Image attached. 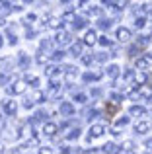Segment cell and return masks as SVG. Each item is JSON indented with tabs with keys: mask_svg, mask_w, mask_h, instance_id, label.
I'll list each match as a JSON object with an SVG mask.
<instances>
[{
	"mask_svg": "<svg viewBox=\"0 0 152 154\" xmlns=\"http://www.w3.org/2000/svg\"><path fill=\"white\" fill-rule=\"evenodd\" d=\"M2 107H4V111H6L8 115H16V111H18V105H16V102H12V100H4Z\"/></svg>",
	"mask_w": 152,
	"mask_h": 154,
	"instance_id": "obj_5",
	"label": "cell"
},
{
	"mask_svg": "<svg viewBox=\"0 0 152 154\" xmlns=\"http://www.w3.org/2000/svg\"><path fill=\"white\" fill-rule=\"evenodd\" d=\"M12 10H14V6H10V4H0V16L10 14Z\"/></svg>",
	"mask_w": 152,
	"mask_h": 154,
	"instance_id": "obj_25",
	"label": "cell"
},
{
	"mask_svg": "<svg viewBox=\"0 0 152 154\" xmlns=\"http://www.w3.org/2000/svg\"><path fill=\"white\" fill-rule=\"evenodd\" d=\"M144 26H146V22H144V18H142V16L135 20V27H137V29H141V27H144Z\"/></svg>",
	"mask_w": 152,
	"mask_h": 154,
	"instance_id": "obj_33",
	"label": "cell"
},
{
	"mask_svg": "<svg viewBox=\"0 0 152 154\" xmlns=\"http://www.w3.org/2000/svg\"><path fill=\"white\" fill-rule=\"evenodd\" d=\"M61 152H72V148L70 146H61Z\"/></svg>",
	"mask_w": 152,
	"mask_h": 154,
	"instance_id": "obj_48",
	"label": "cell"
},
{
	"mask_svg": "<svg viewBox=\"0 0 152 154\" xmlns=\"http://www.w3.org/2000/svg\"><path fill=\"white\" fill-rule=\"evenodd\" d=\"M18 63L22 64V66H29V57H27L26 53H20L18 55Z\"/></svg>",
	"mask_w": 152,
	"mask_h": 154,
	"instance_id": "obj_22",
	"label": "cell"
},
{
	"mask_svg": "<svg viewBox=\"0 0 152 154\" xmlns=\"http://www.w3.org/2000/svg\"><path fill=\"white\" fill-rule=\"evenodd\" d=\"M55 41L59 43V45H66V43H70V33L68 31H57V35H55Z\"/></svg>",
	"mask_w": 152,
	"mask_h": 154,
	"instance_id": "obj_4",
	"label": "cell"
},
{
	"mask_svg": "<svg viewBox=\"0 0 152 154\" xmlns=\"http://www.w3.org/2000/svg\"><path fill=\"white\" fill-rule=\"evenodd\" d=\"M61 2H68V0H61Z\"/></svg>",
	"mask_w": 152,
	"mask_h": 154,
	"instance_id": "obj_56",
	"label": "cell"
},
{
	"mask_svg": "<svg viewBox=\"0 0 152 154\" xmlns=\"http://www.w3.org/2000/svg\"><path fill=\"white\" fill-rule=\"evenodd\" d=\"M26 82H16V84H12V86H8V94H12V96H20V94H23L26 92Z\"/></svg>",
	"mask_w": 152,
	"mask_h": 154,
	"instance_id": "obj_3",
	"label": "cell"
},
{
	"mask_svg": "<svg viewBox=\"0 0 152 154\" xmlns=\"http://www.w3.org/2000/svg\"><path fill=\"white\" fill-rule=\"evenodd\" d=\"M92 96H102V90H99V88H94V90H92Z\"/></svg>",
	"mask_w": 152,
	"mask_h": 154,
	"instance_id": "obj_47",
	"label": "cell"
},
{
	"mask_svg": "<svg viewBox=\"0 0 152 154\" xmlns=\"http://www.w3.org/2000/svg\"><path fill=\"white\" fill-rule=\"evenodd\" d=\"M70 55H72V57H80V55H82V43H72V45H70Z\"/></svg>",
	"mask_w": 152,
	"mask_h": 154,
	"instance_id": "obj_16",
	"label": "cell"
},
{
	"mask_svg": "<svg viewBox=\"0 0 152 154\" xmlns=\"http://www.w3.org/2000/svg\"><path fill=\"white\" fill-rule=\"evenodd\" d=\"M102 150H103V152H115L117 148H115V144H113V143H107L105 146H102Z\"/></svg>",
	"mask_w": 152,
	"mask_h": 154,
	"instance_id": "obj_35",
	"label": "cell"
},
{
	"mask_svg": "<svg viewBox=\"0 0 152 154\" xmlns=\"http://www.w3.org/2000/svg\"><path fill=\"white\" fill-rule=\"evenodd\" d=\"M115 35H117V39L121 43H125V41H129V39H131V29H127V27H119Z\"/></svg>",
	"mask_w": 152,
	"mask_h": 154,
	"instance_id": "obj_7",
	"label": "cell"
},
{
	"mask_svg": "<svg viewBox=\"0 0 152 154\" xmlns=\"http://www.w3.org/2000/svg\"><path fill=\"white\" fill-rule=\"evenodd\" d=\"M107 57H109L107 53H98V55H96L94 59H96V60H99V63H105V60H107Z\"/></svg>",
	"mask_w": 152,
	"mask_h": 154,
	"instance_id": "obj_37",
	"label": "cell"
},
{
	"mask_svg": "<svg viewBox=\"0 0 152 154\" xmlns=\"http://www.w3.org/2000/svg\"><path fill=\"white\" fill-rule=\"evenodd\" d=\"M8 37H10V45H16V43H18V37H16V33L14 31H8Z\"/></svg>",
	"mask_w": 152,
	"mask_h": 154,
	"instance_id": "obj_39",
	"label": "cell"
},
{
	"mask_svg": "<svg viewBox=\"0 0 152 154\" xmlns=\"http://www.w3.org/2000/svg\"><path fill=\"white\" fill-rule=\"evenodd\" d=\"M78 137H80V129H78V127H74V129H70V133L66 135V139L72 140V139H78Z\"/></svg>",
	"mask_w": 152,
	"mask_h": 154,
	"instance_id": "obj_27",
	"label": "cell"
},
{
	"mask_svg": "<svg viewBox=\"0 0 152 154\" xmlns=\"http://www.w3.org/2000/svg\"><path fill=\"white\" fill-rule=\"evenodd\" d=\"M61 26H62V20H61V18H49V27H53V29H59Z\"/></svg>",
	"mask_w": 152,
	"mask_h": 154,
	"instance_id": "obj_21",
	"label": "cell"
},
{
	"mask_svg": "<svg viewBox=\"0 0 152 154\" xmlns=\"http://www.w3.org/2000/svg\"><path fill=\"white\" fill-rule=\"evenodd\" d=\"M88 0H74V8H80V6H84Z\"/></svg>",
	"mask_w": 152,
	"mask_h": 154,
	"instance_id": "obj_46",
	"label": "cell"
},
{
	"mask_svg": "<svg viewBox=\"0 0 152 154\" xmlns=\"http://www.w3.org/2000/svg\"><path fill=\"white\" fill-rule=\"evenodd\" d=\"M123 78H125V80H135V72H133V70H125Z\"/></svg>",
	"mask_w": 152,
	"mask_h": 154,
	"instance_id": "obj_42",
	"label": "cell"
},
{
	"mask_svg": "<svg viewBox=\"0 0 152 154\" xmlns=\"http://www.w3.org/2000/svg\"><path fill=\"white\" fill-rule=\"evenodd\" d=\"M57 125L55 123H45L43 125V135H47V137H55V133H57Z\"/></svg>",
	"mask_w": 152,
	"mask_h": 154,
	"instance_id": "obj_9",
	"label": "cell"
},
{
	"mask_svg": "<svg viewBox=\"0 0 152 154\" xmlns=\"http://www.w3.org/2000/svg\"><path fill=\"white\" fill-rule=\"evenodd\" d=\"M26 82L31 84V86H39V78H37V76H29V74H27L26 76Z\"/></svg>",
	"mask_w": 152,
	"mask_h": 154,
	"instance_id": "obj_28",
	"label": "cell"
},
{
	"mask_svg": "<svg viewBox=\"0 0 152 154\" xmlns=\"http://www.w3.org/2000/svg\"><path fill=\"white\" fill-rule=\"evenodd\" d=\"M49 96H59V82H57V80H51V84H49Z\"/></svg>",
	"mask_w": 152,
	"mask_h": 154,
	"instance_id": "obj_19",
	"label": "cell"
},
{
	"mask_svg": "<svg viewBox=\"0 0 152 154\" xmlns=\"http://www.w3.org/2000/svg\"><path fill=\"white\" fill-rule=\"evenodd\" d=\"M51 57H53L55 60H62V57H65V53H62V51H55V53H53Z\"/></svg>",
	"mask_w": 152,
	"mask_h": 154,
	"instance_id": "obj_41",
	"label": "cell"
},
{
	"mask_svg": "<svg viewBox=\"0 0 152 154\" xmlns=\"http://www.w3.org/2000/svg\"><path fill=\"white\" fill-rule=\"evenodd\" d=\"M23 107H26V109H31V107H33V100H31V98H27L26 102H23Z\"/></svg>",
	"mask_w": 152,
	"mask_h": 154,
	"instance_id": "obj_43",
	"label": "cell"
},
{
	"mask_svg": "<svg viewBox=\"0 0 152 154\" xmlns=\"http://www.w3.org/2000/svg\"><path fill=\"white\" fill-rule=\"evenodd\" d=\"M150 131V123L148 121H138L137 125H135V133L137 135H144V133Z\"/></svg>",
	"mask_w": 152,
	"mask_h": 154,
	"instance_id": "obj_6",
	"label": "cell"
},
{
	"mask_svg": "<svg viewBox=\"0 0 152 154\" xmlns=\"http://www.w3.org/2000/svg\"><path fill=\"white\" fill-rule=\"evenodd\" d=\"M96 41H98L96 31H86V35H84V43H86V45H94Z\"/></svg>",
	"mask_w": 152,
	"mask_h": 154,
	"instance_id": "obj_14",
	"label": "cell"
},
{
	"mask_svg": "<svg viewBox=\"0 0 152 154\" xmlns=\"http://www.w3.org/2000/svg\"><path fill=\"white\" fill-rule=\"evenodd\" d=\"M129 113H131V115H135V117H144L146 115V109L142 107V105H133V107L129 109Z\"/></svg>",
	"mask_w": 152,
	"mask_h": 154,
	"instance_id": "obj_10",
	"label": "cell"
},
{
	"mask_svg": "<svg viewBox=\"0 0 152 154\" xmlns=\"http://www.w3.org/2000/svg\"><path fill=\"white\" fill-rule=\"evenodd\" d=\"M150 63H152V53H146V55L138 57V59L135 60V66H137L138 70H144V68L150 66Z\"/></svg>",
	"mask_w": 152,
	"mask_h": 154,
	"instance_id": "obj_1",
	"label": "cell"
},
{
	"mask_svg": "<svg viewBox=\"0 0 152 154\" xmlns=\"http://www.w3.org/2000/svg\"><path fill=\"white\" fill-rule=\"evenodd\" d=\"M45 98H47V96L43 94L41 90H35L33 94H31V100H33V103H43V102H45Z\"/></svg>",
	"mask_w": 152,
	"mask_h": 154,
	"instance_id": "obj_12",
	"label": "cell"
},
{
	"mask_svg": "<svg viewBox=\"0 0 152 154\" xmlns=\"http://www.w3.org/2000/svg\"><path fill=\"white\" fill-rule=\"evenodd\" d=\"M62 22H72V20H74V10H66L65 12V14H62Z\"/></svg>",
	"mask_w": 152,
	"mask_h": 154,
	"instance_id": "obj_26",
	"label": "cell"
},
{
	"mask_svg": "<svg viewBox=\"0 0 152 154\" xmlns=\"http://www.w3.org/2000/svg\"><path fill=\"white\" fill-rule=\"evenodd\" d=\"M2 150H4V146H2V144H0V152H2Z\"/></svg>",
	"mask_w": 152,
	"mask_h": 154,
	"instance_id": "obj_55",
	"label": "cell"
},
{
	"mask_svg": "<svg viewBox=\"0 0 152 154\" xmlns=\"http://www.w3.org/2000/svg\"><path fill=\"white\" fill-rule=\"evenodd\" d=\"M8 80H10V74L8 72H0V86H6Z\"/></svg>",
	"mask_w": 152,
	"mask_h": 154,
	"instance_id": "obj_29",
	"label": "cell"
},
{
	"mask_svg": "<svg viewBox=\"0 0 152 154\" xmlns=\"http://www.w3.org/2000/svg\"><path fill=\"white\" fill-rule=\"evenodd\" d=\"M117 74H119V66H117V64H109V66H107V76L115 78Z\"/></svg>",
	"mask_w": 152,
	"mask_h": 154,
	"instance_id": "obj_23",
	"label": "cell"
},
{
	"mask_svg": "<svg viewBox=\"0 0 152 154\" xmlns=\"http://www.w3.org/2000/svg\"><path fill=\"white\" fill-rule=\"evenodd\" d=\"M146 78H148V76H146L144 72H138V74H135V82H137V86H144Z\"/></svg>",
	"mask_w": 152,
	"mask_h": 154,
	"instance_id": "obj_20",
	"label": "cell"
},
{
	"mask_svg": "<svg viewBox=\"0 0 152 154\" xmlns=\"http://www.w3.org/2000/svg\"><path fill=\"white\" fill-rule=\"evenodd\" d=\"M59 111H61L62 115H70V113L74 111V105L70 103V102H62V103H61V107H59Z\"/></svg>",
	"mask_w": 152,
	"mask_h": 154,
	"instance_id": "obj_11",
	"label": "cell"
},
{
	"mask_svg": "<svg viewBox=\"0 0 152 154\" xmlns=\"http://www.w3.org/2000/svg\"><path fill=\"white\" fill-rule=\"evenodd\" d=\"M92 60H94V57H92V55H84V57H82V63L86 64V66H90Z\"/></svg>",
	"mask_w": 152,
	"mask_h": 154,
	"instance_id": "obj_40",
	"label": "cell"
},
{
	"mask_svg": "<svg viewBox=\"0 0 152 154\" xmlns=\"http://www.w3.org/2000/svg\"><path fill=\"white\" fill-rule=\"evenodd\" d=\"M61 74V68L59 66H49L47 68V76H49V78H55V76H59Z\"/></svg>",
	"mask_w": 152,
	"mask_h": 154,
	"instance_id": "obj_24",
	"label": "cell"
},
{
	"mask_svg": "<svg viewBox=\"0 0 152 154\" xmlns=\"http://www.w3.org/2000/svg\"><path fill=\"white\" fill-rule=\"evenodd\" d=\"M103 133H105V125H99V123H96V125H92L90 127V135H88V139H98V137H102Z\"/></svg>",
	"mask_w": 152,
	"mask_h": 154,
	"instance_id": "obj_2",
	"label": "cell"
},
{
	"mask_svg": "<svg viewBox=\"0 0 152 154\" xmlns=\"http://www.w3.org/2000/svg\"><path fill=\"white\" fill-rule=\"evenodd\" d=\"M111 23H113V20H109V18H102V20H99V22H98V27H99V29H109V27H111Z\"/></svg>",
	"mask_w": 152,
	"mask_h": 154,
	"instance_id": "obj_17",
	"label": "cell"
},
{
	"mask_svg": "<svg viewBox=\"0 0 152 154\" xmlns=\"http://www.w3.org/2000/svg\"><path fill=\"white\" fill-rule=\"evenodd\" d=\"M137 43H138V45H148V43H150V35H141Z\"/></svg>",
	"mask_w": 152,
	"mask_h": 154,
	"instance_id": "obj_31",
	"label": "cell"
},
{
	"mask_svg": "<svg viewBox=\"0 0 152 154\" xmlns=\"http://www.w3.org/2000/svg\"><path fill=\"white\" fill-rule=\"evenodd\" d=\"M86 96H84V94H74V102L76 103H86Z\"/></svg>",
	"mask_w": 152,
	"mask_h": 154,
	"instance_id": "obj_36",
	"label": "cell"
},
{
	"mask_svg": "<svg viewBox=\"0 0 152 154\" xmlns=\"http://www.w3.org/2000/svg\"><path fill=\"white\" fill-rule=\"evenodd\" d=\"M39 152H51V148L49 146H43V148H39Z\"/></svg>",
	"mask_w": 152,
	"mask_h": 154,
	"instance_id": "obj_51",
	"label": "cell"
},
{
	"mask_svg": "<svg viewBox=\"0 0 152 154\" xmlns=\"http://www.w3.org/2000/svg\"><path fill=\"white\" fill-rule=\"evenodd\" d=\"M2 23H4V16H0V26H2Z\"/></svg>",
	"mask_w": 152,
	"mask_h": 154,
	"instance_id": "obj_52",
	"label": "cell"
},
{
	"mask_svg": "<svg viewBox=\"0 0 152 154\" xmlns=\"http://www.w3.org/2000/svg\"><path fill=\"white\" fill-rule=\"evenodd\" d=\"M98 115H99L98 109H90V111H88V117H90V119H92V117H98Z\"/></svg>",
	"mask_w": 152,
	"mask_h": 154,
	"instance_id": "obj_45",
	"label": "cell"
},
{
	"mask_svg": "<svg viewBox=\"0 0 152 154\" xmlns=\"http://www.w3.org/2000/svg\"><path fill=\"white\" fill-rule=\"evenodd\" d=\"M86 18H76L74 16V20H72V26H74V29L78 31V29H84V27H86Z\"/></svg>",
	"mask_w": 152,
	"mask_h": 154,
	"instance_id": "obj_13",
	"label": "cell"
},
{
	"mask_svg": "<svg viewBox=\"0 0 152 154\" xmlns=\"http://www.w3.org/2000/svg\"><path fill=\"white\" fill-rule=\"evenodd\" d=\"M102 14V10H99L98 6H92V8H88V16H99Z\"/></svg>",
	"mask_w": 152,
	"mask_h": 154,
	"instance_id": "obj_32",
	"label": "cell"
},
{
	"mask_svg": "<svg viewBox=\"0 0 152 154\" xmlns=\"http://www.w3.org/2000/svg\"><path fill=\"white\" fill-rule=\"evenodd\" d=\"M37 63H39V64H43V63H45V57L39 55V57H37Z\"/></svg>",
	"mask_w": 152,
	"mask_h": 154,
	"instance_id": "obj_49",
	"label": "cell"
},
{
	"mask_svg": "<svg viewBox=\"0 0 152 154\" xmlns=\"http://www.w3.org/2000/svg\"><path fill=\"white\" fill-rule=\"evenodd\" d=\"M115 125H117V127H127V125H129V117H119Z\"/></svg>",
	"mask_w": 152,
	"mask_h": 154,
	"instance_id": "obj_30",
	"label": "cell"
},
{
	"mask_svg": "<svg viewBox=\"0 0 152 154\" xmlns=\"http://www.w3.org/2000/svg\"><path fill=\"white\" fill-rule=\"evenodd\" d=\"M146 148H148V150H152V139L146 140Z\"/></svg>",
	"mask_w": 152,
	"mask_h": 154,
	"instance_id": "obj_50",
	"label": "cell"
},
{
	"mask_svg": "<svg viewBox=\"0 0 152 154\" xmlns=\"http://www.w3.org/2000/svg\"><path fill=\"white\" fill-rule=\"evenodd\" d=\"M117 150H121V152H133L135 150V143H133V140H125Z\"/></svg>",
	"mask_w": 152,
	"mask_h": 154,
	"instance_id": "obj_15",
	"label": "cell"
},
{
	"mask_svg": "<svg viewBox=\"0 0 152 154\" xmlns=\"http://www.w3.org/2000/svg\"><path fill=\"white\" fill-rule=\"evenodd\" d=\"M45 119H47V111H43V109H41V111H37V113L33 115L31 123H39V121H45Z\"/></svg>",
	"mask_w": 152,
	"mask_h": 154,
	"instance_id": "obj_18",
	"label": "cell"
},
{
	"mask_svg": "<svg viewBox=\"0 0 152 154\" xmlns=\"http://www.w3.org/2000/svg\"><path fill=\"white\" fill-rule=\"evenodd\" d=\"M23 2H27V4H29V2H33V0H23Z\"/></svg>",
	"mask_w": 152,
	"mask_h": 154,
	"instance_id": "obj_54",
	"label": "cell"
},
{
	"mask_svg": "<svg viewBox=\"0 0 152 154\" xmlns=\"http://www.w3.org/2000/svg\"><path fill=\"white\" fill-rule=\"evenodd\" d=\"M98 43H99V45H103V47H111V41L105 37V35H103V37H99V39H98Z\"/></svg>",
	"mask_w": 152,
	"mask_h": 154,
	"instance_id": "obj_38",
	"label": "cell"
},
{
	"mask_svg": "<svg viewBox=\"0 0 152 154\" xmlns=\"http://www.w3.org/2000/svg\"><path fill=\"white\" fill-rule=\"evenodd\" d=\"M103 78V72H86L84 74V80L86 82H98V80Z\"/></svg>",
	"mask_w": 152,
	"mask_h": 154,
	"instance_id": "obj_8",
	"label": "cell"
},
{
	"mask_svg": "<svg viewBox=\"0 0 152 154\" xmlns=\"http://www.w3.org/2000/svg\"><path fill=\"white\" fill-rule=\"evenodd\" d=\"M2 45H4V41H2V37H0V49H2Z\"/></svg>",
	"mask_w": 152,
	"mask_h": 154,
	"instance_id": "obj_53",
	"label": "cell"
},
{
	"mask_svg": "<svg viewBox=\"0 0 152 154\" xmlns=\"http://www.w3.org/2000/svg\"><path fill=\"white\" fill-rule=\"evenodd\" d=\"M0 2H4V0H0Z\"/></svg>",
	"mask_w": 152,
	"mask_h": 154,
	"instance_id": "obj_57",
	"label": "cell"
},
{
	"mask_svg": "<svg viewBox=\"0 0 152 154\" xmlns=\"http://www.w3.org/2000/svg\"><path fill=\"white\" fill-rule=\"evenodd\" d=\"M111 100L117 103V102H121V100H123V96H121V94H111Z\"/></svg>",
	"mask_w": 152,
	"mask_h": 154,
	"instance_id": "obj_44",
	"label": "cell"
},
{
	"mask_svg": "<svg viewBox=\"0 0 152 154\" xmlns=\"http://www.w3.org/2000/svg\"><path fill=\"white\" fill-rule=\"evenodd\" d=\"M39 49H41V51H49L51 49V41H49V39H43L41 45H39Z\"/></svg>",
	"mask_w": 152,
	"mask_h": 154,
	"instance_id": "obj_34",
	"label": "cell"
}]
</instances>
